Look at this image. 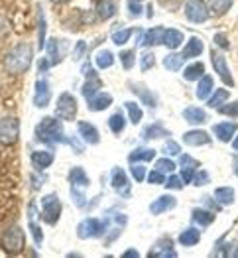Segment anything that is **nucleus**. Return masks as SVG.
Wrapping results in <instances>:
<instances>
[{"label":"nucleus","mask_w":238,"mask_h":258,"mask_svg":"<svg viewBox=\"0 0 238 258\" xmlns=\"http://www.w3.org/2000/svg\"><path fill=\"white\" fill-rule=\"evenodd\" d=\"M236 130H238L236 122H218V124L213 126V132H215V136L220 142H230Z\"/></svg>","instance_id":"4468645a"},{"label":"nucleus","mask_w":238,"mask_h":258,"mask_svg":"<svg viewBox=\"0 0 238 258\" xmlns=\"http://www.w3.org/2000/svg\"><path fill=\"white\" fill-rule=\"evenodd\" d=\"M232 6V0H209V10L215 16H222L228 12V8Z\"/></svg>","instance_id":"c85d7f7f"},{"label":"nucleus","mask_w":238,"mask_h":258,"mask_svg":"<svg viewBox=\"0 0 238 258\" xmlns=\"http://www.w3.org/2000/svg\"><path fill=\"white\" fill-rule=\"evenodd\" d=\"M215 43L218 45V47H222V49H228V47H230V45H228V38H226L224 34H216Z\"/></svg>","instance_id":"6e6d98bb"},{"label":"nucleus","mask_w":238,"mask_h":258,"mask_svg":"<svg viewBox=\"0 0 238 258\" xmlns=\"http://www.w3.org/2000/svg\"><path fill=\"white\" fill-rule=\"evenodd\" d=\"M166 187H168V189H181V187H183V179L170 173V177L166 179Z\"/></svg>","instance_id":"de8ad7c7"},{"label":"nucleus","mask_w":238,"mask_h":258,"mask_svg":"<svg viewBox=\"0 0 238 258\" xmlns=\"http://www.w3.org/2000/svg\"><path fill=\"white\" fill-rule=\"evenodd\" d=\"M148 181H150V183H166V177H164V173L160 172V170H153V172L148 175Z\"/></svg>","instance_id":"603ef678"},{"label":"nucleus","mask_w":238,"mask_h":258,"mask_svg":"<svg viewBox=\"0 0 238 258\" xmlns=\"http://www.w3.org/2000/svg\"><path fill=\"white\" fill-rule=\"evenodd\" d=\"M134 59H136V53H134L132 49L120 53V61H122V67H124V69H132V67H134Z\"/></svg>","instance_id":"a18cd8bd"},{"label":"nucleus","mask_w":238,"mask_h":258,"mask_svg":"<svg viewBox=\"0 0 238 258\" xmlns=\"http://www.w3.org/2000/svg\"><path fill=\"white\" fill-rule=\"evenodd\" d=\"M193 177H195V168H183V170H181V179H183L185 183L193 181Z\"/></svg>","instance_id":"5fc2aeb1"},{"label":"nucleus","mask_w":238,"mask_h":258,"mask_svg":"<svg viewBox=\"0 0 238 258\" xmlns=\"http://www.w3.org/2000/svg\"><path fill=\"white\" fill-rule=\"evenodd\" d=\"M226 99H228V91H226V89H216V91H213V95L207 99V105L216 108V107H220Z\"/></svg>","instance_id":"473e14b6"},{"label":"nucleus","mask_w":238,"mask_h":258,"mask_svg":"<svg viewBox=\"0 0 238 258\" xmlns=\"http://www.w3.org/2000/svg\"><path fill=\"white\" fill-rule=\"evenodd\" d=\"M155 170H160L162 173H173L175 170V162L170 160V158H162L155 162Z\"/></svg>","instance_id":"79ce46f5"},{"label":"nucleus","mask_w":238,"mask_h":258,"mask_svg":"<svg viewBox=\"0 0 238 258\" xmlns=\"http://www.w3.org/2000/svg\"><path fill=\"white\" fill-rule=\"evenodd\" d=\"M69 179H71V185H77V187H83V189L89 185V177H87L83 168H73L69 173Z\"/></svg>","instance_id":"cd10ccee"},{"label":"nucleus","mask_w":238,"mask_h":258,"mask_svg":"<svg viewBox=\"0 0 238 258\" xmlns=\"http://www.w3.org/2000/svg\"><path fill=\"white\" fill-rule=\"evenodd\" d=\"M170 136V130L164 128L160 122H155V124H151L148 128L142 132V138L144 140H153V138H168Z\"/></svg>","instance_id":"a878e982"},{"label":"nucleus","mask_w":238,"mask_h":258,"mask_svg":"<svg viewBox=\"0 0 238 258\" xmlns=\"http://www.w3.org/2000/svg\"><path fill=\"white\" fill-rule=\"evenodd\" d=\"M45 49L49 53L51 63H57V61H61V57L65 55V51H67V42H57L53 38V40H49V42L45 43Z\"/></svg>","instance_id":"dca6fc26"},{"label":"nucleus","mask_w":238,"mask_h":258,"mask_svg":"<svg viewBox=\"0 0 238 258\" xmlns=\"http://www.w3.org/2000/svg\"><path fill=\"white\" fill-rule=\"evenodd\" d=\"M185 16H187V20L193 22V24H203V22L209 20L211 10H209V6L203 0H187Z\"/></svg>","instance_id":"0eeeda50"},{"label":"nucleus","mask_w":238,"mask_h":258,"mask_svg":"<svg viewBox=\"0 0 238 258\" xmlns=\"http://www.w3.org/2000/svg\"><path fill=\"white\" fill-rule=\"evenodd\" d=\"M153 156H155V150H150V148H138V150H134L132 154L128 156V160L132 164H136V162H140V160H153Z\"/></svg>","instance_id":"c9c22d12"},{"label":"nucleus","mask_w":238,"mask_h":258,"mask_svg":"<svg viewBox=\"0 0 238 258\" xmlns=\"http://www.w3.org/2000/svg\"><path fill=\"white\" fill-rule=\"evenodd\" d=\"M183 118H185L189 124H203V122L207 120V112L197 107H187L183 110Z\"/></svg>","instance_id":"aec40b11"},{"label":"nucleus","mask_w":238,"mask_h":258,"mask_svg":"<svg viewBox=\"0 0 238 258\" xmlns=\"http://www.w3.org/2000/svg\"><path fill=\"white\" fill-rule=\"evenodd\" d=\"M183 142L187 146H207V144H211V136L205 130H191V132L183 134Z\"/></svg>","instance_id":"9b49d317"},{"label":"nucleus","mask_w":238,"mask_h":258,"mask_svg":"<svg viewBox=\"0 0 238 258\" xmlns=\"http://www.w3.org/2000/svg\"><path fill=\"white\" fill-rule=\"evenodd\" d=\"M183 61H185L183 53H170V55L164 59V67L170 69V71H177V69L183 65Z\"/></svg>","instance_id":"f704fd0d"},{"label":"nucleus","mask_w":238,"mask_h":258,"mask_svg":"<svg viewBox=\"0 0 238 258\" xmlns=\"http://www.w3.org/2000/svg\"><path fill=\"white\" fill-rule=\"evenodd\" d=\"M164 28L162 26H157V28H153L150 32H146V36H144V40H142V45H146V47H150V45H157V43H162L164 40Z\"/></svg>","instance_id":"bb28decb"},{"label":"nucleus","mask_w":238,"mask_h":258,"mask_svg":"<svg viewBox=\"0 0 238 258\" xmlns=\"http://www.w3.org/2000/svg\"><path fill=\"white\" fill-rule=\"evenodd\" d=\"M61 215V201L55 194L45 195L42 199V219L49 225H55Z\"/></svg>","instance_id":"423d86ee"},{"label":"nucleus","mask_w":238,"mask_h":258,"mask_svg":"<svg viewBox=\"0 0 238 258\" xmlns=\"http://www.w3.org/2000/svg\"><path fill=\"white\" fill-rule=\"evenodd\" d=\"M20 136V124L18 118L14 116H6L0 120V144L2 146H12L18 142Z\"/></svg>","instance_id":"39448f33"},{"label":"nucleus","mask_w":238,"mask_h":258,"mask_svg":"<svg viewBox=\"0 0 238 258\" xmlns=\"http://www.w3.org/2000/svg\"><path fill=\"white\" fill-rule=\"evenodd\" d=\"M126 110H128L130 120H132L134 124H138V122L142 120V116H144V112H142V108H140L138 103H126Z\"/></svg>","instance_id":"ea45409f"},{"label":"nucleus","mask_w":238,"mask_h":258,"mask_svg":"<svg viewBox=\"0 0 238 258\" xmlns=\"http://www.w3.org/2000/svg\"><path fill=\"white\" fill-rule=\"evenodd\" d=\"M164 152H166V154H170V156H175V154H181V148H179V144H177V142L170 140V142H166V144H164Z\"/></svg>","instance_id":"8fccbe9b"},{"label":"nucleus","mask_w":238,"mask_h":258,"mask_svg":"<svg viewBox=\"0 0 238 258\" xmlns=\"http://www.w3.org/2000/svg\"><path fill=\"white\" fill-rule=\"evenodd\" d=\"M0 248L6 254H20V252H24V248H26V237H24L20 227L12 225V227H8L2 233V237H0Z\"/></svg>","instance_id":"7ed1b4c3"},{"label":"nucleus","mask_w":238,"mask_h":258,"mask_svg":"<svg viewBox=\"0 0 238 258\" xmlns=\"http://www.w3.org/2000/svg\"><path fill=\"white\" fill-rule=\"evenodd\" d=\"M172 246H173L172 238H162V240H157V242H155V246H153L155 250H151L150 256H162V258L172 256V258H175L177 256V252L172 250Z\"/></svg>","instance_id":"f3484780"},{"label":"nucleus","mask_w":238,"mask_h":258,"mask_svg":"<svg viewBox=\"0 0 238 258\" xmlns=\"http://www.w3.org/2000/svg\"><path fill=\"white\" fill-rule=\"evenodd\" d=\"M193 221L195 223H199L201 227H209V225L215 221V215H213L211 211H205V209H195Z\"/></svg>","instance_id":"72a5a7b5"},{"label":"nucleus","mask_w":238,"mask_h":258,"mask_svg":"<svg viewBox=\"0 0 238 258\" xmlns=\"http://www.w3.org/2000/svg\"><path fill=\"white\" fill-rule=\"evenodd\" d=\"M32 162H34V166H36L38 170H43V168H47V166L53 164V154H51V152L38 150L32 154Z\"/></svg>","instance_id":"b1692460"},{"label":"nucleus","mask_w":238,"mask_h":258,"mask_svg":"<svg viewBox=\"0 0 238 258\" xmlns=\"http://www.w3.org/2000/svg\"><path fill=\"white\" fill-rule=\"evenodd\" d=\"M108 126H110V130H112L114 134H120V132L124 130V126H126V120H124V116H122L120 112H116V114H112V116L108 118Z\"/></svg>","instance_id":"58836bf2"},{"label":"nucleus","mask_w":238,"mask_h":258,"mask_svg":"<svg viewBox=\"0 0 238 258\" xmlns=\"http://www.w3.org/2000/svg\"><path fill=\"white\" fill-rule=\"evenodd\" d=\"M85 42H79L77 43V49H75V51H73V55H75V59H79V57H81V55H83V51H85Z\"/></svg>","instance_id":"13d9d810"},{"label":"nucleus","mask_w":238,"mask_h":258,"mask_svg":"<svg viewBox=\"0 0 238 258\" xmlns=\"http://www.w3.org/2000/svg\"><path fill=\"white\" fill-rule=\"evenodd\" d=\"M215 199L220 205H230L234 201V191L232 187H218L215 189Z\"/></svg>","instance_id":"7c9ffc66"},{"label":"nucleus","mask_w":238,"mask_h":258,"mask_svg":"<svg viewBox=\"0 0 238 258\" xmlns=\"http://www.w3.org/2000/svg\"><path fill=\"white\" fill-rule=\"evenodd\" d=\"M211 93H213V77L211 75H203L201 81H199V87H197V99L205 101V99L211 97Z\"/></svg>","instance_id":"5701e85b"},{"label":"nucleus","mask_w":238,"mask_h":258,"mask_svg":"<svg viewBox=\"0 0 238 258\" xmlns=\"http://www.w3.org/2000/svg\"><path fill=\"white\" fill-rule=\"evenodd\" d=\"M203 53V42L199 38H191L189 42L185 43V49H183V57L185 59H191V57H199Z\"/></svg>","instance_id":"393cba45"},{"label":"nucleus","mask_w":238,"mask_h":258,"mask_svg":"<svg viewBox=\"0 0 238 258\" xmlns=\"http://www.w3.org/2000/svg\"><path fill=\"white\" fill-rule=\"evenodd\" d=\"M49 65H53V63H51V61H47V59H42V61L38 63V67H40V71H45Z\"/></svg>","instance_id":"bf43d9fd"},{"label":"nucleus","mask_w":238,"mask_h":258,"mask_svg":"<svg viewBox=\"0 0 238 258\" xmlns=\"http://www.w3.org/2000/svg\"><path fill=\"white\" fill-rule=\"evenodd\" d=\"M57 116L63 120H73L77 114V101L71 93H61L57 99V108H55Z\"/></svg>","instance_id":"6e6552de"},{"label":"nucleus","mask_w":238,"mask_h":258,"mask_svg":"<svg viewBox=\"0 0 238 258\" xmlns=\"http://www.w3.org/2000/svg\"><path fill=\"white\" fill-rule=\"evenodd\" d=\"M177 205V199L172 197V195H162V197H157L153 203L150 205V213L153 215H162V213H166V211H170Z\"/></svg>","instance_id":"ddd939ff"},{"label":"nucleus","mask_w":238,"mask_h":258,"mask_svg":"<svg viewBox=\"0 0 238 258\" xmlns=\"http://www.w3.org/2000/svg\"><path fill=\"white\" fill-rule=\"evenodd\" d=\"M153 53L151 51H146L144 55H142V59H140V67H142V71H148L151 65H153Z\"/></svg>","instance_id":"09e8293b"},{"label":"nucleus","mask_w":238,"mask_h":258,"mask_svg":"<svg viewBox=\"0 0 238 258\" xmlns=\"http://www.w3.org/2000/svg\"><path fill=\"white\" fill-rule=\"evenodd\" d=\"M162 43L166 45V47H170V49H177L181 43H183V34L179 32V30H166L164 32V40Z\"/></svg>","instance_id":"6ab92c4d"},{"label":"nucleus","mask_w":238,"mask_h":258,"mask_svg":"<svg viewBox=\"0 0 238 258\" xmlns=\"http://www.w3.org/2000/svg\"><path fill=\"white\" fill-rule=\"evenodd\" d=\"M49 99H51V93H49V85H47V81H43V79H38L36 81V95H34V105L36 107H47V103H49Z\"/></svg>","instance_id":"2eb2a0df"},{"label":"nucleus","mask_w":238,"mask_h":258,"mask_svg":"<svg viewBox=\"0 0 238 258\" xmlns=\"http://www.w3.org/2000/svg\"><path fill=\"white\" fill-rule=\"evenodd\" d=\"M103 233H105V223L99 219H85L77 227V237L79 238H97L103 237Z\"/></svg>","instance_id":"1a4fd4ad"},{"label":"nucleus","mask_w":238,"mask_h":258,"mask_svg":"<svg viewBox=\"0 0 238 258\" xmlns=\"http://www.w3.org/2000/svg\"><path fill=\"white\" fill-rule=\"evenodd\" d=\"M199 240H201V233H199L197 229H187V231H183V233L179 235V242H181L183 246H195Z\"/></svg>","instance_id":"c756f323"},{"label":"nucleus","mask_w":238,"mask_h":258,"mask_svg":"<svg viewBox=\"0 0 238 258\" xmlns=\"http://www.w3.org/2000/svg\"><path fill=\"white\" fill-rule=\"evenodd\" d=\"M128 10L132 16H138L142 12V6H140V0H128Z\"/></svg>","instance_id":"864d4df0"},{"label":"nucleus","mask_w":238,"mask_h":258,"mask_svg":"<svg viewBox=\"0 0 238 258\" xmlns=\"http://www.w3.org/2000/svg\"><path fill=\"white\" fill-rule=\"evenodd\" d=\"M211 59H213V67H215L216 75L224 81V85H228V87L234 85V79H232V75H230V71H228L226 59H224L220 53H216L215 49H213V53H211Z\"/></svg>","instance_id":"9d476101"},{"label":"nucleus","mask_w":238,"mask_h":258,"mask_svg":"<svg viewBox=\"0 0 238 258\" xmlns=\"http://www.w3.org/2000/svg\"><path fill=\"white\" fill-rule=\"evenodd\" d=\"M130 87L134 89V93H136V95H140V97L144 99V103H146V105H150L151 108L155 107V97H151V95L146 91V89H144V87H138V85H134V83H130Z\"/></svg>","instance_id":"a19ab883"},{"label":"nucleus","mask_w":238,"mask_h":258,"mask_svg":"<svg viewBox=\"0 0 238 258\" xmlns=\"http://www.w3.org/2000/svg\"><path fill=\"white\" fill-rule=\"evenodd\" d=\"M181 168H195V170H197V168H199V162L193 160L191 156L183 154V156H181Z\"/></svg>","instance_id":"3c124183"},{"label":"nucleus","mask_w":238,"mask_h":258,"mask_svg":"<svg viewBox=\"0 0 238 258\" xmlns=\"http://www.w3.org/2000/svg\"><path fill=\"white\" fill-rule=\"evenodd\" d=\"M193 179H195V183H197V185H205V183L209 181V173L203 172V170H201V173H197V175H195Z\"/></svg>","instance_id":"4d7b16f0"},{"label":"nucleus","mask_w":238,"mask_h":258,"mask_svg":"<svg viewBox=\"0 0 238 258\" xmlns=\"http://www.w3.org/2000/svg\"><path fill=\"white\" fill-rule=\"evenodd\" d=\"M95 59H97V67H101V69H108L110 65L114 63V55L108 49H101Z\"/></svg>","instance_id":"4c0bfd02"},{"label":"nucleus","mask_w":238,"mask_h":258,"mask_svg":"<svg viewBox=\"0 0 238 258\" xmlns=\"http://www.w3.org/2000/svg\"><path fill=\"white\" fill-rule=\"evenodd\" d=\"M30 229H32V235H34L36 244L40 246L43 238H42V231H40V227L36 225V207H34V205H30Z\"/></svg>","instance_id":"e433bc0d"},{"label":"nucleus","mask_w":238,"mask_h":258,"mask_svg":"<svg viewBox=\"0 0 238 258\" xmlns=\"http://www.w3.org/2000/svg\"><path fill=\"white\" fill-rule=\"evenodd\" d=\"M140 254L136 252V250H128V252H124V258H138Z\"/></svg>","instance_id":"052dcab7"},{"label":"nucleus","mask_w":238,"mask_h":258,"mask_svg":"<svg viewBox=\"0 0 238 258\" xmlns=\"http://www.w3.org/2000/svg\"><path fill=\"white\" fill-rule=\"evenodd\" d=\"M97 12H99V18L103 20H108L116 14V4L114 0H99L97 2Z\"/></svg>","instance_id":"4be33fe9"},{"label":"nucleus","mask_w":238,"mask_h":258,"mask_svg":"<svg viewBox=\"0 0 238 258\" xmlns=\"http://www.w3.org/2000/svg\"><path fill=\"white\" fill-rule=\"evenodd\" d=\"M79 134H81V138L89 142V144H99V130L95 128L93 124H89V122H79Z\"/></svg>","instance_id":"412c9836"},{"label":"nucleus","mask_w":238,"mask_h":258,"mask_svg":"<svg viewBox=\"0 0 238 258\" xmlns=\"http://www.w3.org/2000/svg\"><path fill=\"white\" fill-rule=\"evenodd\" d=\"M232 256H238V248L234 250V252H232Z\"/></svg>","instance_id":"69168bd1"},{"label":"nucleus","mask_w":238,"mask_h":258,"mask_svg":"<svg viewBox=\"0 0 238 258\" xmlns=\"http://www.w3.org/2000/svg\"><path fill=\"white\" fill-rule=\"evenodd\" d=\"M130 172H132V177H134L138 183L146 179V168H144V166H140V164H138V166L134 164V166L130 168Z\"/></svg>","instance_id":"49530a36"},{"label":"nucleus","mask_w":238,"mask_h":258,"mask_svg":"<svg viewBox=\"0 0 238 258\" xmlns=\"http://www.w3.org/2000/svg\"><path fill=\"white\" fill-rule=\"evenodd\" d=\"M36 136L40 142H65L63 128L55 118H43L36 128Z\"/></svg>","instance_id":"20e7f679"},{"label":"nucleus","mask_w":238,"mask_h":258,"mask_svg":"<svg viewBox=\"0 0 238 258\" xmlns=\"http://www.w3.org/2000/svg\"><path fill=\"white\" fill-rule=\"evenodd\" d=\"M87 103H89V108H91V110H105L107 107L112 105V97H110L108 93H97L95 97L87 99Z\"/></svg>","instance_id":"a211bd4d"},{"label":"nucleus","mask_w":238,"mask_h":258,"mask_svg":"<svg viewBox=\"0 0 238 258\" xmlns=\"http://www.w3.org/2000/svg\"><path fill=\"white\" fill-rule=\"evenodd\" d=\"M216 110L220 112V114H226V116H234L238 118V101L236 103H228V105H220V107H216Z\"/></svg>","instance_id":"c03bdc74"},{"label":"nucleus","mask_w":238,"mask_h":258,"mask_svg":"<svg viewBox=\"0 0 238 258\" xmlns=\"http://www.w3.org/2000/svg\"><path fill=\"white\" fill-rule=\"evenodd\" d=\"M16 189H18V170L10 166L8 158H0V223L14 213L12 205H16Z\"/></svg>","instance_id":"f257e3e1"},{"label":"nucleus","mask_w":238,"mask_h":258,"mask_svg":"<svg viewBox=\"0 0 238 258\" xmlns=\"http://www.w3.org/2000/svg\"><path fill=\"white\" fill-rule=\"evenodd\" d=\"M112 187L120 195H124V197L130 195V181L128 177H126V173L122 172L120 168H114L112 170Z\"/></svg>","instance_id":"f8f14e48"},{"label":"nucleus","mask_w":238,"mask_h":258,"mask_svg":"<svg viewBox=\"0 0 238 258\" xmlns=\"http://www.w3.org/2000/svg\"><path fill=\"white\" fill-rule=\"evenodd\" d=\"M32 65V47L30 43H18L6 57H4V69L8 75H22Z\"/></svg>","instance_id":"f03ea898"},{"label":"nucleus","mask_w":238,"mask_h":258,"mask_svg":"<svg viewBox=\"0 0 238 258\" xmlns=\"http://www.w3.org/2000/svg\"><path fill=\"white\" fill-rule=\"evenodd\" d=\"M203 73H205V65L193 63V65H189V67H185L183 77H185L187 81H197V79H201V77H203Z\"/></svg>","instance_id":"2f4dec72"},{"label":"nucleus","mask_w":238,"mask_h":258,"mask_svg":"<svg viewBox=\"0 0 238 258\" xmlns=\"http://www.w3.org/2000/svg\"><path fill=\"white\" fill-rule=\"evenodd\" d=\"M53 2H59V4H63V2H69V0H53Z\"/></svg>","instance_id":"0e129e2a"},{"label":"nucleus","mask_w":238,"mask_h":258,"mask_svg":"<svg viewBox=\"0 0 238 258\" xmlns=\"http://www.w3.org/2000/svg\"><path fill=\"white\" fill-rule=\"evenodd\" d=\"M234 173L238 175V156L234 158Z\"/></svg>","instance_id":"e2e57ef3"},{"label":"nucleus","mask_w":238,"mask_h":258,"mask_svg":"<svg viewBox=\"0 0 238 258\" xmlns=\"http://www.w3.org/2000/svg\"><path fill=\"white\" fill-rule=\"evenodd\" d=\"M232 148H234V150L238 152V136L234 138V140H232Z\"/></svg>","instance_id":"680f3d73"},{"label":"nucleus","mask_w":238,"mask_h":258,"mask_svg":"<svg viewBox=\"0 0 238 258\" xmlns=\"http://www.w3.org/2000/svg\"><path fill=\"white\" fill-rule=\"evenodd\" d=\"M130 36H132V30H130V28L118 30V32H114V34H112V42L116 43V45H122V43L128 42Z\"/></svg>","instance_id":"37998d69"}]
</instances>
